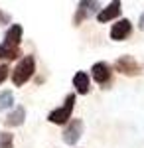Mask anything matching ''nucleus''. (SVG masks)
Returning a JSON list of instances; mask_svg holds the SVG:
<instances>
[{"mask_svg": "<svg viewBox=\"0 0 144 148\" xmlns=\"http://www.w3.org/2000/svg\"><path fill=\"white\" fill-rule=\"evenodd\" d=\"M34 73H36V59H34V56H24L18 61V65L12 69V83L16 87H22L24 83H28L32 79Z\"/></svg>", "mask_w": 144, "mask_h": 148, "instance_id": "f257e3e1", "label": "nucleus"}, {"mask_svg": "<svg viewBox=\"0 0 144 148\" xmlns=\"http://www.w3.org/2000/svg\"><path fill=\"white\" fill-rule=\"evenodd\" d=\"M73 107H75V93H69L65 97V101L61 107L53 109L51 113L47 114V121L53 123V125H65L71 121V113H73Z\"/></svg>", "mask_w": 144, "mask_h": 148, "instance_id": "f03ea898", "label": "nucleus"}, {"mask_svg": "<svg viewBox=\"0 0 144 148\" xmlns=\"http://www.w3.org/2000/svg\"><path fill=\"white\" fill-rule=\"evenodd\" d=\"M115 71H119L122 75H128V77H136L142 73V67L132 56H122L115 61Z\"/></svg>", "mask_w": 144, "mask_h": 148, "instance_id": "7ed1b4c3", "label": "nucleus"}, {"mask_svg": "<svg viewBox=\"0 0 144 148\" xmlns=\"http://www.w3.org/2000/svg\"><path fill=\"white\" fill-rule=\"evenodd\" d=\"M83 130H85V125H83V121L81 119H71L69 123H67L65 130H63V142L65 144H77L79 138L83 136Z\"/></svg>", "mask_w": 144, "mask_h": 148, "instance_id": "20e7f679", "label": "nucleus"}, {"mask_svg": "<svg viewBox=\"0 0 144 148\" xmlns=\"http://www.w3.org/2000/svg\"><path fill=\"white\" fill-rule=\"evenodd\" d=\"M99 10V2L95 0H83L77 4V10H75V16H73V26H79L83 20H87L91 14H97Z\"/></svg>", "mask_w": 144, "mask_h": 148, "instance_id": "39448f33", "label": "nucleus"}, {"mask_svg": "<svg viewBox=\"0 0 144 148\" xmlns=\"http://www.w3.org/2000/svg\"><path fill=\"white\" fill-rule=\"evenodd\" d=\"M91 75H93V79L97 81L99 85H109L112 79V69L109 63H105V61H97V63H93V67H91Z\"/></svg>", "mask_w": 144, "mask_h": 148, "instance_id": "423d86ee", "label": "nucleus"}, {"mask_svg": "<svg viewBox=\"0 0 144 148\" xmlns=\"http://www.w3.org/2000/svg\"><path fill=\"white\" fill-rule=\"evenodd\" d=\"M130 32H132V24H130V20L122 18V20H119V22L112 24V28H111V40H115V42H122L124 38H128V36H130Z\"/></svg>", "mask_w": 144, "mask_h": 148, "instance_id": "0eeeda50", "label": "nucleus"}, {"mask_svg": "<svg viewBox=\"0 0 144 148\" xmlns=\"http://www.w3.org/2000/svg\"><path fill=\"white\" fill-rule=\"evenodd\" d=\"M22 36H24V28L22 24H12L10 28L6 30L4 34V46H10V47H20V42H22Z\"/></svg>", "mask_w": 144, "mask_h": 148, "instance_id": "6e6552de", "label": "nucleus"}, {"mask_svg": "<svg viewBox=\"0 0 144 148\" xmlns=\"http://www.w3.org/2000/svg\"><path fill=\"white\" fill-rule=\"evenodd\" d=\"M122 4L119 2V0H115V2H111L107 8H103V10L97 14V20H99L101 24H105V22H111V20H115V18H119L121 16V8Z\"/></svg>", "mask_w": 144, "mask_h": 148, "instance_id": "1a4fd4ad", "label": "nucleus"}, {"mask_svg": "<svg viewBox=\"0 0 144 148\" xmlns=\"http://www.w3.org/2000/svg\"><path fill=\"white\" fill-rule=\"evenodd\" d=\"M24 121H26V109H24L22 105H18V107L6 116L4 125H6V126H22Z\"/></svg>", "mask_w": 144, "mask_h": 148, "instance_id": "9d476101", "label": "nucleus"}, {"mask_svg": "<svg viewBox=\"0 0 144 148\" xmlns=\"http://www.w3.org/2000/svg\"><path fill=\"white\" fill-rule=\"evenodd\" d=\"M73 87H75V91L81 93V95H87L89 93V75L85 71H77V73L73 75Z\"/></svg>", "mask_w": 144, "mask_h": 148, "instance_id": "9b49d317", "label": "nucleus"}, {"mask_svg": "<svg viewBox=\"0 0 144 148\" xmlns=\"http://www.w3.org/2000/svg\"><path fill=\"white\" fill-rule=\"evenodd\" d=\"M18 56H20V47H10L0 44V59L10 61V59H18Z\"/></svg>", "mask_w": 144, "mask_h": 148, "instance_id": "f8f14e48", "label": "nucleus"}, {"mask_svg": "<svg viewBox=\"0 0 144 148\" xmlns=\"http://www.w3.org/2000/svg\"><path fill=\"white\" fill-rule=\"evenodd\" d=\"M14 107V93L12 91H2L0 93V111H6Z\"/></svg>", "mask_w": 144, "mask_h": 148, "instance_id": "ddd939ff", "label": "nucleus"}, {"mask_svg": "<svg viewBox=\"0 0 144 148\" xmlns=\"http://www.w3.org/2000/svg\"><path fill=\"white\" fill-rule=\"evenodd\" d=\"M0 148H14V134L12 132L0 134Z\"/></svg>", "mask_w": 144, "mask_h": 148, "instance_id": "4468645a", "label": "nucleus"}, {"mask_svg": "<svg viewBox=\"0 0 144 148\" xmlns=\"http://www.w3.org/2000/svg\"><path fill=\"white\" fill-rule=\"evenodd\" d=\"M8 73H10V69H8L6 65H4V63H2V65H0V83H2V81L8 77Z\"/></svg>", "mask_w": 144, "mask_h": 148, "instance_id": "2eb2a0df", "label": "nucleus"}, {"mask_svg": "<svg viewBox=\"0 0 144 148\" xmlns=\"http://www.w3.org/2000/svg\"><path fill=\"white\" fill-rule=\"evenodd\" d=\"M138 26H140V30H144V12L140 14V20H138Z\"/></svg>", "mask_w": 144, "mask_h": 148, "instance_id": "dca6fc26", "label": "nucleus"}, {"mask_svg": "<svg viewBox=\"0 0 144 148\" xmlns=\"http://www.w3.org/2000/svg\"><path fill=\"white\" fill-rule=\"evenodd\" d=\"M2 22H8V16H6V14H2V12H0V24Z\"/></svg>", "mask_w": 144, "mask_h": 148, "instance_id": "f3484780", "label": "nucleus"}]
</instances>
